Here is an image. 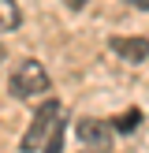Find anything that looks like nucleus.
<instances>
[{"mask_svg": "<svg viewBox=\"0 0 149 153\" xmlns=\"http://www.w3.org/2000/svg\"><path fill=\"white\" fill-rule=\"evenodd\" d=\"M60 123H63V116H60V101H45L41 108L30 116V127H26V134H22L19 149H22V153H37V149H45V146H49V138L56 134Z\"/></svg>", "mask_w": 149, "mask_h": 153, "instance_id": "1", "label": "nucleus"}, {"mask_svg": "<svg viewBox=\"0 0 149 153\" xmlns=\"http://www.w3.org/2000/svg\"><path fill=\"white\" fill-rule=\"evenodd\" d=\"M7 90H11L15 101H34L49 90V71H45L37 60H22L15 64V71L7 75Z\"/></svg>", "mask_w": 149, "mask_h": 153, "instance_id": "2", "label": "nucleus"}, {"mask_svg": "<svg viewBox=\"0 0 149 153\" xmlns=\"http://www.w3.org/2000/svg\"><path fill=\"white\" fill-rule=\"evenodd\" d=\"M74 134H78V142L86 146V153H108L116 127L104 123V120H78V123H74Z\"/></svg>", "mask_w": 149, "mask_h": 153, "instance_id": "3", "label": "nucleus"}, {"mask_svg": "<svg viewBox=\"0 0 149 153\" xmlns=\"http://www.w3.org/2000/svg\"><path fill=\"white\" fill-rule=\"evenodd\" d=\"M108 49L116 52L123 64H145L149 60V37H112Z\"/></svg>", "mask_w": 149, "mask_h": 153, "instance_id": "4", "label": "nucleus"}, {"mask_svg": "<svg viewBox=\"0 0 149 153\" xmlns=\"http://www.w3.org/2000/svg\"><path fill=\"white\" fill-rule=\"evenodd\" d=\"M19 26H22L19 4H15V0H0V30H4V34H11V30H19Z\"/></svg>", "mask_w": 149, "mask_h": 153, "instance_id": "5", "label": "nucleus"}, {"mask_svg": "<svg viewBox=\"0 0 149 153\" xmlns=\"http://www.w3.org/2000/svg\"><path fill=\"white\" fill-rule=\"evenodd\" d=\"M63 127H67V123H60V127H56V134L49 138V146H45L41 153H60V149H63Z\"/></svg>", "mask_w": 149, "mask_h": 153, "instance_id": "6", "label": "nucleus"}, {"mask_svg": "<svg viewBox=\"0 0 149 153\" xmlns=\"http://www.w3.org/2000/svg\"><path fill=\"white\" fill-rule=\"evenodd\" d=\"M138 120H142L138 108H134V112H123V120L116 123V131H131V127H138Z\"/></svg>", "mask_w": 149, "mask_h": 153, "instance_id": "7", "label": "nucleus"}, {"mask_svg": "<svg viewBox=\"0 0 149 153\" xmlns=\"http://www.w3.org/2000/svg\"><path fill=\"white\" fill-rule=\"evenodd\" d=\"M131 7H138V11H149V0H127Z\"/></svg>", "mask_w": 149, "mask_h": 153, "instance_id": "8", "label": "nucleus"}, {"mask_svg": "<svg viewBox=\"0 0 149 153\" xmlns=\"http://www.w3.org/2000/svg\"><path fill=\"white\" fill-rule=\"evenodd\" d=\"M67 7H74V11H78V7H86V0H63Z\"/></svg>", "mask_w": 149, "mask_h": 153, "instance_id": "9", "label": "nucleus"}]
</instances>
